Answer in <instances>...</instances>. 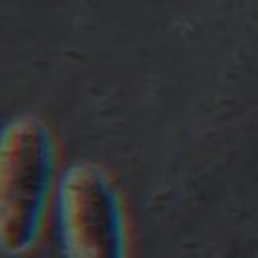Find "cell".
Here are the masks:
<instances>
[{
	"label": "cell",
	"instance_id": "6da1fadb",
	"mask_svg": "<svg viewBox=\"0 0 258 258\" xmlns=\"http://www.w3.org/2000/svg\"><path fill=\"white\" fill-rule=\"evenodd\" d=\"M58 141L34 113L0 125V254L20 258L42 240L60 183Z\"/></svg>",
	"mask_w": 258,
	"mask_h": 258
},
{
	"label": "cell",
	"instance_id": "7a4b0ae2",
	"mask_svg": "<svg viewBox=\"0 0 258 258\" xmlns=\"http://www.w3.org/2000/svg\"><path fill=\"white\" fill-rule=\"evenodd\" d=\"M52 220L62 258H129V220L121 189L97 161L62 169Z\"/></svg>",
	"mask_w": 258,
	"mask_h": 258
}]
</instances>
